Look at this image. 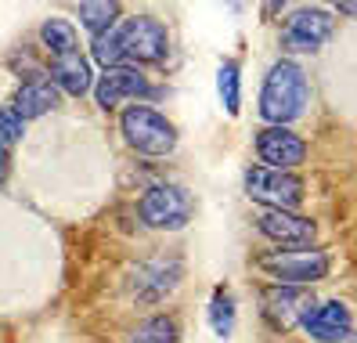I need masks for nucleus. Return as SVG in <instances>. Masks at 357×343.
Segmentation results:
<instances>
[{"label":"nucleus","instance_id":"obj_21","mask_svg":"<svg viewBox=\"0 0 357 343\" xmlns=\"http://www.w3.org/2000/svg\"><path fill=\"white\" fill-rule=\"evenodd\" d=\"M22 134H26V123L11 112V105H4V109H0V181L8 177V170H11V148L22 141Z\"/></svg>","mask_w":357,"mask_h":343},{"label":"nucleus","instance_id":"obj_19","mask_svg":"<svg viewBox=\"0 0 357 343\" xmlns=\"http://www.w3.org/2000/svg\"><path fill=\"white\" fill-rule=\"evenodd\" d=\"M217 98H220L227 116L242 112V66L235 58H227L217 66Z\"/></svg>","mask_w":357,"mask_h":343},{"label":"nucleus","instance_id":"obj_16","mask_svg":"<svg viewBox=\"0 0 357 343\" xmlns=\"http://www.w3.org/2000/svg\"><path fill=\"white\" fill-rule=\"evenodd\" d=\"M36 36H40V48L47 51V58H61V54L79 51V33H76V26H73V18L51 15V18H44V22H40Z\"/></svg>","mask_w":357,"mask_h":343},{"label":"nucleus","instance_id":"obj_9","mask_svg":"<svg viewBox=\"0 0 357 343\" xmlns=\"http://www.w3.org/2000/svg\"><path fill=\"white\" fill-rule=\"evenodd\" d=\"M181 278H184L181 256H152V261L137 264V271L130 275V293L141 304H159L181 286Z\"/></svg>","mask_w":357,"mask_h":343},{"label":"nucleus","instance_id":"obj_2","mask_svg":"<svg viewBox=\"0 0 357 343\" xmlns=\"http://www.w3.org/2000/svg\"><path fill=\"white\" fill-rule=\"evenodd\" d=\"M310 105V80L307 69L300 66L296 58H278L275 66L267 69L264 87H260V101L257 112L267 126H289L296 123Z\"/></svg>","mask_w":357,"mask_h":343},{"label":"nucleus","instance_id":"obj_13","mask_svg":"<svg viewBox=\"0 0 357 343\" xmlns=\"http://www.w3.org/2000/svg\"><path fill=\"white\" fill-rule=\"evenodd\" d=\"M58 101H61V91L51 83V76L40 73V69H33V73L22 76V83H18V91H15V98H11V112L22 119V123H29V119H36V116L58 109Z\"/></svg>","mask_w":357,"mask_h":343},{"label":"nucleus","instance_id":"obj_6","mask_svg":"<svg viewBox=\"0 0 357 343\" xmlns=\"http://www.w3.org/2000/svg\"><path fill=\"white\" fill-rule=\"evenodd\" d=\"M257 268L267 278H275V286L307 289L314 282H321V278H328L332 256L325 249H271L257 261Z\"/></svg>","mask_w":357,"mask_h":343},{"label":"nucleus","instance_id":"obj_22","mask_svg":"<svg viewBox=\"0 0 357 343\" xmlns=\"http://www.w3.org/2000/svg\"><path fill=\"white\" fill-rule=\"evenodd\" d=\"M335 11H340V15H350V18H357V0H343V4H335Z\"/></svg>","mask_w":357,"mask_h":343},{"label":"nucleus","instance_id":"obj_3","mask_svg":"<svg viewBox=\"0 0 357 343\" xmlns=\"http://www.w3.org/2000/svg\"><path fill=\"white\" fill-rule=\"evenodd\" d=\"M119 134L137 156L162 159L177 148V126L152 105H127L119 116Z\"/></svg>","mask_w":357,"mask_h":343},{"label":"nucleus","instance_id":"obj_20","mask_svg":"<svg viewBox=\"0 0 357 343\" xmlns=\"http://www.w3.org/2000/svg\"><path fill=\"white\" fill-rule=\"evenodd\" d=\"M127 343H177V318H170V314H149L144 321L134 326Z\"/></svg>","mask_w":357,"mask_h":343},{"label":"nucleus","instance_id":"obj_5","mask_svg":"<svg viewBox=\"0 0 357 343\" xmlns=\"http://www.w3.org/2000/svg\"><path fill=\"white\" fill-rule=\"evenodd\" d=\"M195 213V199L184 184L174 181H155L141 191L137 199V217L155 228V231H181Z\"/></svg>","mask_w":357,"mask_h":343},{"label":"nucleus","instance_id":"obj_7","mask_svg":"<svg viewBox=\"0 0 357 343\" xmlns=\"http://www.w3.org/2000/svg\"><path fill=\"white\" fill-rule=\"evenodd\" d=\"M335 33V18L325 8H296L289 11L285 26H282V51L285 58L296 54H318Z\"/></svg>","mask_w":357,"mask_h":343},{"label":"nucleus","instance_id":"obj_4","mask_svg":"<svg viewBox=\"0 0 357 343\" xmlns=\"http://www.w3.org/2000/svg\"><path fill=\"white\" fill-rule=\"evenodd\" d=\"M242 188L245 199L257 203L264 210H285L296 213V206H303L307 199V181L300 174H285V170H267L260 163H253L242 174Z\"/></svg>","mask_w":357,"mask_h":343},{"label":"nucleus","instance_id":"obj_11","mask_svg":"<svg viewBox=\"0 0 357 343\" xmlns=\"http://www.w3.org/2000/svg\"><path fill=\"white\" fill-rule=\"evenodd\" d=\"M257 231L278 249H310L318 239V224L303 213H285V210H260L257 213Z\"/></svg>","mask_w":357,"mask_h":343},{"label":"nucleus","instance_id":"obj_15","mask_svg":"<svg viewBox=\"0 0 357 343\" xmlns=\"http://www.w3.org/2000/svg\"><path fill=\"white\" fill-rule=\"evenodd\" d=\"M47 76H51L54 87L69 98H83V94L94 91V69H91V58H83V51L51 58Z\"/></svg>","mask_w":357,"mask_h":343},{"label":"nucleus","instance_id":"obj_8","mask_svg":"<svg viewBox=\"0 0 357 343\" xmlns=\"http://www.w3.org/2000/svg\"><path fill=\"white\" fill-rule=\"evenodd\" d=\"M159 87L141 69H101L94 76V101L101 112H116L119 105H144V98H155Z\"/></svg>","mask_w":357,"mask_h":343},{"label":"nucleus","instance_id":"obj_14","mask_svg":"<svg viewBox=\"0 0 357 343\" xmlns=\"http://www.w3.org/2000/svg\"><path fill=\"white\" fill-rule=\"evenodd\" d=\"M300 326L314 343H340L343 336L354 333V314L343 300H325V304H314L303 314Z\"/></svg>","mask_w":357,"mask_h":343},{"label":"nucleus","instance_id":"obj_10","mask_svg":"<svg viewBox=\"0 0 357 343\" xmlns=\"http://www.w3.org/2000/svg\"><path fill=\"white\" fill-rule=\"evenodd\" d=\"M257 156L267 170L296 174V166H303L307 159V141L292 126H264V131H257Z\"/></svg>","mask_w":357,"mask_h":343},{"label":"nucleus","instance_id":"obj_18","mask_svg":"<svg viewBox=\"0 0 357 343\" xmlns=\"http://www.w3.org/2000/svg\"><path fill=\"white\" fill-rule=\"evenodd\" d=\"M76 15H79V26L91 33V40H98L101 33H109L123 18V8L112 4V0H83L76 8Z\"/></svg>","mask_w":357,"mask_h":343},{"label":"nucleus","instance_id":"obj_12","mask_svg":"<svg viewBox=\"0 0 357 343\" xmlns=\"http://www.w3.org/2000/svg\"><path fill=\"white\" fill-rule=\"evenodd\" d=\"M264 318H267V326L271 329H278V333H289L292 326H300L303 314L314 307V300L307 289H296V286H271L264 289Z\"/></svg>","mask_w":357,"mask_h":343},{"label":"nucleus","instance_id":"obj_1","mask_svg":"<svg viewBox=\"0 0 357 343\" xmlns=\"http://www.w3.org/2000/svg\"><path fill=\"white\" fill-rule=\"evenodd\" d=\"M166 54H170V29L155 15H123L109 33L91 40V58L101 69L159 66Z\"/></svg>","mask_w":357,"mask_h":343},{"label":"nucleus","instance_id":"obj_17","mask_svg":"<svg viewBox=\"0 0 357 343\" xmlns=\"http://www.w3.org/2000/svg\"><path fill=\"white\" fill-rule=\"evenodd\" d=\"M206 318H209V329H213L217 340H231L235 333V321H238V304H235V293L217 286L213 296H209V307H206Z\"/></svg>","mask_w":357,"mask_h":343}]
</instances>
